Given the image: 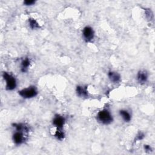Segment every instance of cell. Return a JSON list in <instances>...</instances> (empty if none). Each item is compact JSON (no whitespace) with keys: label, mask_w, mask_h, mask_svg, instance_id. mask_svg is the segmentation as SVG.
<instances>
[{"label":"cell","mask_w":155,"mask_h":155,"mask_svg":"<svg viewBox=\"0 0 155 155\" xmlns=\"http://www.w3.org/2000/svg\"><path fill=\"white\" fill-rule=\"evenodd\" d=\"M29 25L31 29H37L40 28V25L37 22V21L35 19L33 18H30L29 19Z\"/></svg>","instance_id":"13"},{"label":"cell","mask_w":155,"mask_h":155,"mask_svg":"<svg viewBox=\"0 0 155 155\" xmlns=\"http://www.w3.org/2000/svg\"><path fill=\"white\" fill-rule=\"evenodd\" d=\"M35 1H33V0H27V1H24V4L26 6H32L33 4H35Z\"/></svg>","instance_id":"15"},{"label":"cell","mask_w":155,"mask_h":155,"mask_svg":"<svg viewBox=\"0 0 155 155\" xmlns=\"http://www.w3.org/2000/svg\"><path fill=\"white\" fill-rule=\"evenodd\" d=\"M108 76L110 81L114 83H117L121 80L120 75L116 72H114V71H109Z\"/></svg>","instance_id":"9"},{"label":"cell","mask_w":155,"mask_h":155,"mask_svg":"<svg viewBox=\"0 0 155 155\" xmlns=\"http://www.w3.org/2000/svg\"><path fill=\"white\" fill-rule=\"evenodd\" d=\"M13 140L15 144L17 145H20L25 141V136H24L23 132L17 131L13 136Z\"/></svg>","instance_id":"6"},{"label":"cell","mask_w":155,"mask_h":155,"mask_svg":"<svg viewBox=\"0 0 155 155\" xmlns=\"http://www.w3.org/2000/svg\"><path fill=\"white\" fill-rule=\"evenodd\" d=\"M144 149H145V150H146V151H151V150L150 146H148V145L145 146H144Z\"/></svg>","instance_id":"17"},{"label":"cell","mask_w":155,"mask_h":155,"mask_svg":"<svg viewBox=\"0 0 155 155\" xmlns=\"http://www.w3.org/2000/svg\"><path fill=\"white\" fill-rule=\"evenodd\" d=\"M3 78L6 81V89L7 90H13L16 88L17 81L12 75L7 72H4Z\"/></svg>","instance_id":"3"},{"label":"cell","mask_w":155,"mask_h":155,"mask_svg":"<svg viewBox=\"0 0 155 155\" xmlns=\"http://www.w3.org/2000/svg\"><path fill=\"white\" fill-rule=\"evenodd\" d=\"M13 125L14 127H15L17 131H19V132H29L28 127L26 126V125L24 124H22V123L14 124Z\"/></svg>","instance_id":"11"},{"label":"cell","mask_w":155,"mask_h":155,"mask_svg":"<svg viewBox=\"0 0 155 155\" xmlns=\"http://www.w3.org/2000/svg\"><path fill=\"white\" fill-rule=\"evenodd\" d=\"M98 120L102 124L108 125L112 123L113 117L110 112L107 110H103L100 111L97 115Z\"/></svg>","instance_id":"1"},{"label":"cell","mask_w":155,"mask_h":155,"mask_svg":"<svg viewBox=\"0 0 155 155\" xmlns=\"http://www.w3.org/2000/svg\"><path fill=\"white\" fill-rule=\"evenodd\" d=\"M144 134H142V133H140L138 136H137V139L138 140H141V139H142L143 138H144Z\"/></svg>","instance_id":"16"},{"label":"cell","mask_w":155,"mask_h":155,"mask_svg":"<svg viewBox=\"0 0 155 155\" xmlns=\"http://www.w3.org/2000/svg\"><path fill=\"white\" fill-rule=\"evenodd\" d=\"M138 81L141 84H144L146 82L148 79V75L146 71H140L137 76Z\"/></svg>","instance_id":"7"},{"label":"cell","mask_w":155,"mask_h":155,"mask_svg":"<svg viewBox=\"0 0 155 155\" xmlns=\"http://www.w3.org/2000/svg\"><path fill=\"white\" fill-rule=\"evenodd\" d=\"M30 61L29 58H25V59H23L21 62V71H22L23 73L26 72L30 66Z\"/></svg>","instance_id":"10"},{"label":"cell","mask_w":155,"mask_h":155,"mask_svg":"<svg viewBox=\"0 0 155 155\" xmlns=\"http://www.w3.org/2000/svg\"><path fill=\"white\" fill-rule=\"evenodd\" d=\"M83 37L87 42H90L94 38V31L93 29L89 26L86 27L83 29Z\"/></svg>","instance_id":"4"},{"label":"cell","mask_w":155,"mask_h":155,"mask_svg":"<svg viewBox=\"0 0 155 155\" xmlns=\"http://www.w3.org/2000/svg\"><path fill=\"white\" fill-rule=\"evenodd\" d=\"M38 94V91L34 87H30L21 90L19 92V94L24 98L29 99L35 97Z\"/></svg>","instance_id":"2"},{"label":"cell","mask_w":155,"mask_h":155,"mask_svg":"<svg viewBox=\"0 0 155 155\" xmlns=\"http://www.w3.org/2000/svg\"><path fill=\"white\" fill-rule=\"evenodd\" d=\"M53 124L57 129H62L65 124V118L61 116L57 115L53 119Z\"/></svg>","instance_id":"5"},{"label":"cell","mask_w":155,"mask_h":155,"mask_svg":"<svg viewBox=\"0 0 155 155\" xmlns=\"http://www.w3.org/2000/svg\"><path fill=\"white\" fill-rule=\"evenodd\" d=\"M120 114L125 122L128 123V122H130L131 121V118H132V117H131V115L128 111L125 110H120Z\"/></svg>","instance_id":"12"},{"label":"cell","mask_w":155,"mask_h":155,"mask_svg":"<svg viewBox=\"0 0 155 155\" xmlns=\"http://www.w3.org/2000/svg\"><path fill=\"white\" fill-rule=\"evenodd\" d=\"M77 94L80 97H87L88 96V92L86 87L79 86L76 87Z\"/></svg>","instance_id":"8"},{"label":"cell","mask_w":155,"mask_h":155,"mask_svg":"<svg viewBox=\"0 0 155 155\" xmlns=\"http://www.w3.org/2000/svg\"><path fill=\"white\" fill-rule=\"evenodd\" d=\"M55 136L58 139L63 140L64 138L65 135H64V133L63 132L62 129H57Z\"/></svg>","instance_id":"14"}]
</instances>
